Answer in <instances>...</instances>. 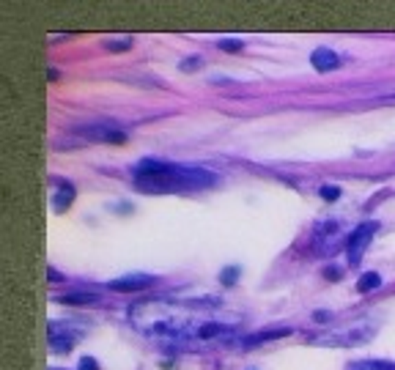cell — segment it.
I'll list each match as a JSON object with an SVG mask.
<instances>
[{
  "label": "cell",
  "instance_id": "obj_20",
  "mask_svg": "<svg viewBox=\"0 0 395 370\" xmlns=\"http://www.w3.org/2000/svg\"><path fill=\"white\" fill-rule=\"evenodd\" d=\"M340 275H343V269H338V266H327V269H324V277H327V280H338Z\"/></svg>",
  "mask_w": 395,
  "mask_h": 370
},
{
  "label": "cell",
  "instance_id": "obj_8",
  "mask_svg": "<svg viewBox=\"0 0 395 370\" xmlns=\"http://www.w3.org/2000/svg\"><path fill=\"white\" fill-rule=\"evenodd\" d=\"M311 64H313V69L316 72H332V69H338L340 66V58H338V53H332L329 47H318L313 50V55H311Z\"/></svg>",
  "mask_w": 395,
  "mask_h": 370
},
{
  "label": "cell",
  "instance_id": "obj_21",
  "mask_svg": "<svg viewBox=\"0 0 395 370\" xmlns=\"http://www.w3.org/2000/svg\"><path fill=\"white\" fill-rule=\"evenodd\" d=\"M50 370H55V368H50Z\"/></svg>",
  "mask_w": 395,
  "mask_h": 370
},
{
  "label": "cell",
  "instance_id": "obj_17",
  "mask_svg": "<svg viewBox=\"0 0 395 370\" xmlns=\"http://www.w3.org/2000/svg\"><path fill=\"white\" fill-rule=\"evenodd\" d=\"M203 66V61L201 58H187L184 64H181V72H198Z\"/></svg>",
  "mask_w": 395,
  "mask_h": 370
},
{
  "label": "cell",
  "instance_id": "obj_19",
  "mask_svg": "<svg viewBox=\"0 0 395 370\" xmlns=\"http://www.w3.org/2000/svg\"><path fill=\"white\" fill-rule=\"evenodd\" d=\"M77 370H99V362H96L93 357H82V360H80Z\"/></svg>",
  "mask_w": 395,
  "mask_h": 370
},
{
  "label": "cell",
  "instance_id": "obj_1",
  "mask_svg": "<svg viewBox=\"0 0 395 370\" xmlns=\"http://www.w3.org/2000/svg\"><path fill=\"white\" fill-rule=\"evenodd\" d=\"M129 321L143 335L178 343V346H212L217 340H231L237 321L223 318L217 304H176L165 299L140 302L129 310Z\"/></svg>",
  "mask_w": 395,
  "mask_h": 370
},
{
  "label": "cell",
  "instance_id": "obj_11",
  "mask_svg": "<svg viewBox=\"0 0 395 370\" xmlns=\"http://www.w3.org/2000/svg\"><path fill=\"white\" fill-rule=\"evenodd\" d=\"M58 302H64V304H96V302H99V296H96V294H82V291H75V294L61 296Z\"/></svg>",
  "mask_w": 395,
  "mask_h": 370
},
{
  "label": "cell",
  "instance_id": "obj_16",
  "mask_svg": "<svg viewBox=\"0 0 395 370\" xmlns=\"http://www.w3.org/2000/svg\"><path fill=\"white\" fill-rule=\"evenodd\" d=\"M321 198H324V201H338V198H340V187H329V184L321 187Z\"/></svg>",
  "mask_w": 395,
  "mask_h": 370
},
{
  "label": "cell",
  "instance_id": "obj_5",
  "mask_svg": "<svg viewBox=\"0 0 395 370\" xmlns=\"http://www.w3.org/2000/svg\"><path fill=\"white\" fill-rule=\"evenodd\" d=\"M80 138H88V140H99V143H127V132L116 129V127H107V124H96V127H80L77 129Z\"/></svg>",
  "mask_w": 395,
  "mask_h": 370
},
{
  "label": "cell",
  "instance_id": "obj_10",
  "mask_svg": "<svg viewBox=\"0 0 395 370\" xmlns=\"http://www.w3.org/2000/svg\"><path fill=\"white\" fill-rule=\"evenodd\" d=\"M72 201H75V187H72V184H64V187L58 189V195L53 198V209H55V212H64V209L72 206Z\"/></svg>",
  "mask_w": 395,
  "mask_h": 370
},
{
  "label": "cell",
  "instance_id": "obj_3",
  "mask_svg": "<svg viewBox=\"0 0 395 370\" xmlns=\"http://www.w3.org/2000/svg\"><path fill=\"white\" fill-rule=\"evenodd\" d=\"M379 230V222H360L351 233H349V241H346V255H349V263L357 266L368 250V244L374 241V233Z\"/></svg>",
  "mask_w": 395,
  "mask_h": 370
},
{
  "label": "cell",
  "instance_id": "obj_13",
  "mask_svg": "<svg viewBox=\"0 0 395 370\" xmlns=\"http://www.w3.org/2000/svg\"><path fill=\"white\" fill-rule=\"evenodd\" d=\"M349 370H395L393 362H374V360H368V362H357V365H351Z\"/></svg>",
  "mask_w": 395,
  "mask_h": 370
},
{
  "label": "cell",
  "instance_id": "obj_14",
  "mask_svg": "<svg viewBox=\"0 0 395 370\" xmlns=\"http://www.w3.org/2000/svg\"><path fill=\"white\" fill-rule=\"evenodd\" d=\"M217 47H220L223 53H239V50L244 47V41H241V39H220Z\"/></svg>",
  "mask_w": 395,
  "mask_h": 370
},
{
  "label": "cell",
  "instance_id": "obj_4",
  "mask_svg": "<svg viewBox=\"0 0 395 370\" xmlns=\"http://www.w3.org/2000/svg\"><path fill=\"white\" fill-rule=\"evenodd\" d=\"M47 340H50V349H53L55 354H69V351L75 349L77 332L72 329V324L50 321V324H47Z\"/></svg>",
  "mask_w": 395,
  "mask_h": 370
},
{
  "label": "cell",
  "instance_id": "obj_12",
  "mask_svg": "<svg viewBox=\"0 0 395 370\" xmlns=\"http://www.w3.org/2000/svg\"><path fill=\"white\" fill-rule=\"evenodd\" d=\"M379 286H382V277H379L376 272H368V275L360 277L357 291H360V294H368V291H374V288H379Z\"/></svg>",
  "mask_w": 395,
  "mask_h": 370
},
{
  "label": "cell",
  "instance_id": "obj_7",
  "mask_svg": "<svg viewBox=\"0 0 395 370\" xmlns=\"http://www.w3.org/2000/svg\"><path fill=\"white\" fill-rule=\"evenodd\" d=\"M338 244H340V222H324V225H318L316 230V250L318 252H335L338 250Z\"/></svg>",
  "mask_w": 395,
  "mask_h": 370
},
{
  "label": "cell",
  "instance_id": "obj_15",
  "mask_svg": "<svg viewBox=\"0 0 395 370\" xmlns=\"http://www.w3.org/2000/svg\"><path fill=\"white\" fill-rule=\"evenodd\" d=\"M110 53H124V50H129L132 47V39H124V41H107L104 44Z\"/></svg>",
  "mask_w": 395,
  "mask_h": 370
},
{
  "label": "cell",
  "instance_id": "obj_18",
  "mask_svg": "<svg viewBox=\"0 0 395 370\" xmlns=\"http://www.w3.org/2000/svg\"><path fill=\"white\" fill-rule=\"evenodd\" d=\"M237 277H239L237 266H231V269H226V272H223V283H226V286H234V283H237Z\"/></svg>",
  "mask_w": 395,
  "mask_h": 370
},
{
  "label": "cell",
  "instance_id": "obj_6",
  "mask_svg": "<svg viewBox=\"0 0 395 370\" xmlns=\"http://www.w3.org/2000/svg\"><path fill=\"white\" fill-rule=\"evenodd\" d=\"M154 286V277L151 275H127V277H118V280H110L107 288L116 291V294H132V291H146Z\"/></svg>",
  "mask_w": 395,
  "mask_h": 370
},
{
  "label": "cell",
  "instance_id": "obj_2",
  "mask_svg": "<svg viewBox=\"0 0 395 370\" xmlns=\"http://www.w3.org/2000/svg\"><path fill=\"white\" fill-rule=\"evenodd\" d=\"M135 187L151 195L165 192H201L217 184V176L206 167L190 165H170V162H140L132 173Z\"/></svg>",
  "mask_w": 395,
  "mask_h": 370
},
{
  "label": "cell",
  "instance_id": "obj_9",
  "mask_svg": "<svg viewBox=\"0 0 395 370\" xmlns=\"http://www.w3.org/2000/svg\"><path fill=\"white\" fill-rule=\"evenodd\" d=\"M286 335H291V329H286V326L269 329V332H258V335H250V337L244 340V346L250 349V346H258V343H266V340H277V337H286Z\"/></svg>",
  "mask_w": 395,
  "mask_h": 370
}]
</instances>
